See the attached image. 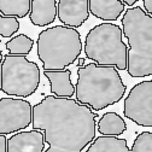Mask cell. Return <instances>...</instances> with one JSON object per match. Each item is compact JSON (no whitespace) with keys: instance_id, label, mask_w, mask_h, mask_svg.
<instances>
[{"instance_id":"obj_17","label":"cell","mask_w":152,"mask_h":152,"mask_svg":"<svg viewBox=\"0 0 152 152\" xmlns=\"http://www.w3.org/2000/svg\"><path fill=\"white\" fill-rule=\"evenodd\" d=\"M33 46H34V40L31 37L27 36L26 34H18L17 36H13L11 40H9L5 44V47L9 51V53L17 56L29 54Z\"/></svg>"},{"instance_id":"obj_8","label":"cell","mask_w":152,"mask_h":152,"mask_svg":"<svg viewBox=\"0 0 152 152\" xmlns=\"http://www.w3.org/2000/svg\"><path fill=\"white\" fill-rule=\"evenodd\" d=\"M33 106L26 99H0V134H11L28 128L31 124Z\"/></svg>"},{"instance_id":"obj_3","label":"cell","mask_w":152,"mask_h":152,"mask_svg":"<svg viewBox=\"0 0 152 152\" xmlns=\"http://www.w3.org/2000/svg\"><path fill=\"white\" fill-rule=\"evenodd\" d=\"M122 34L128 40L127 71L132 77L152 75V16L142 7H129L122 17Z\"/></svg>"},{"instance_id":"obj_24","label":"cell","mask_w":152,"mask_h":152,"mask_svg":"<svg viewBox=\"0 0 152 152\" xmlns=\"http://www.w3.org/2000/svg\"><path fill=\"white\" fill-rule=\"evenodd\" d=\"M1 62H3V53L0 51V70H1Z\"/></svg>"},{"instance_id":"obj_20","label":"cell","mask_w":152,"mask_h":152,"mask_svg":"<svg viewBox=\"0 0 152 152\" xmlns=\"http://www.w3.org/2000/svg\"><path fill=\"white\" fill-rule=\"evenodd\" d=\"M7 151V139L4 134H0V152Z\"/></svg>"},{"instance_id":"obj_13","label":"cell","mask_w":152,"mask_h":152,"mask_svg":"<svg viewBox=\"0 0 152 152\" xmlns=\"http://www.w3.org/2000/svg\"><path fill=\"white\" fill-rule=\"evenodd\" d=\"M57 17L56 0H31L29 18L36 27H46L54 22Z\"/></svg>"},{"instance_id":"obj_7","label":"cell","mask_w":152,"mask_h":152,"mask_svg":"<svg viewBox=\"0 0 152 152\" xmlns=\"http://www.w3.org/2000/svg\"><path fill=\"white\" fill-rule=\"evenodd\" d=\"M123 113L127 118L142 127H152V81L137 83L124 99Z\"/></svg>"},{"instance_id":"obj_4","label":"cell","mask_w":152,"mask_h":152,"mask_svg":"<svg viewBox=\"0 0 152 152\" xmlns=\"http://www.w3.org/2000/svg\"><path fill=\"white\" fill-rule=\"evenodd\" d=\"M36 46L44 70H63L74 64L82 52L80 33L66 26L42 30L37 36Z\"/></svg>"},{"instance_id":"obj_18","label":"cell","mask_w":152,"mask_h":152,"mask_svg":"<svg viewBox=\"0 0 152 152\" xmlns=\"http://www.w3.org/2000/svg\"><path fill=\"white\" fill-rule=\"evenodd\" d=\"M20 29V22L17 17L0 15V36L11 37Z\"/></svg>"},{"instance_id":"obj_11","label":"cell","mask_w":152,"mask_h":152,"mask_svg":"<svg viewBox=\"0 0 152 152\" xmlns=\"http://www.w3.org/2000/svg\"><path fill=\"white\" fill-rule=\"evenodd\" d=\"M44 75L50 81L51 93L53 96L71 98L75 94V86L71 82V71L66 68L63 70H44Z\"/></svg>"},{"instance_id":"obj_10","label":"cell","mask_w":152,"mask_h":152,"mask_svg":"<svg viewBox=\"0 0 152 152\" xmlns=\"http://www.w3.org/2000/svg\"><path fill=\"white\" fill-rule=\"evenodd\" d=\"M45 151V137L40 129L23 130L7 139V152H42Z\"/></svg>"},{"instance_id":"obj_19","label":"cell","mask_w":152,"mask_h":152,"mask_svg":"<svg viewBox=\"0 0 152 152\" xmlns=\"http://www.w3.org/2000/svg\"><path fill=\"white\" fill-rule=\"evenodd\" d=\"M133 152H152V133L142 132L135 138L133 146L130 147Z\"/></svg>"},{"instance_id":"obj_6","label":"cell","mask_w":152,"mask_h":152,"mask_svg":"<svg viewBox=\"0 0 152 152\" xmlns=\"http://www.w3.org/2000/svg\"><path fill=\"white\" fill-rule=\"evenodd\" d=\"M40 85V69L26 56L6 54L3 57L0 70V89L17 98L34 94Z\"/></svg>"},{"instance_id":"obj_9","label":"cell","mask_w":152,"mask_h":152,"mask_svg":"<svg viewBox=\"0 0 152 152\" xmlns=\"http://www.w3.org/2000/svg\"><path fill=\"white\" fill-rule=\"evenodd\" d=\"M57 17L63 26L81 27L89 17L88 0H59L57 3Z\"/></svg>"},{"instance_id":"obj_15","label":"cell","mask_w":152,"mask_h":152,"mask_svg":"<svg viewBox=\"0 0 152 152\" xmlns=\"http://www.w3.org/2000/svg\"><path fill=\"white\" fill-rule=\"evenodd\" d=\"M97 129L102 135H115L118 137L127 130L124 120L116 112H106L100 117L97 123Z\"/></svg>"},{"instance_id":"obj_12","label":"cell","mask_w":152,"mask_h":152,"mask_svg":"<svg viewBox=\"0 0 152 152\" xmlns=\"http://www.w3.org/2000/svg\"><path fill=\"white\" fill-rule=\"evenodd\" d=\"M89 13L105 22L117 21L124 12L126 5L121 0H88Z\"/></svg>"},{"instance_id":"obj_16","label":"cell","mask_w":152,"mask_h":152,"mask_svg":"<svg viewBox=\"0 0 152 152\" xmlns=\"http://www.w3.org/2000/svg\"><path fill=\"white\" fill-rule=\"evenodd\" d=\"M31 0H0V13L23 18L30 12Z\"/></svg>"},{"instance_id":"obj_5","label":"cell","mask_w":152,"mask_h":152,"mask_svg":"<svg viewBox=\"0 0 152 152\" xmlns=\"http://www.w3.org/2000/svg\"><path fill=\"white\" fill-rule=\"evenodd\" d=\"M122 37V29L117 24L100 23L88 31L85 40V54L99 65H111L117 70H126L128 46Z\"/></svg>"},{"instance_id":"obj_23","label":"cell","mask_w":152,"mask_h":152,"mask_svg":"<svg viewBox=\"0 0 152 152\" xmlns=\"http://www.w3.org/2000/svg\"><path fill=\"white\" fill-rule=\"evenodd\" d=\"M83 64H85V58H80L79 59V68L80 66H83Z\"/></svg>"},{"instance_id":"obj_1","label":"cell","mask_w":152,"mask_h":152,"mask_svg":"<svg viewBox=\"0 0 152 152\" xmlns=\"http://www.w3.org/2000/svg\"><path fill=\"white\" fill-rule=\"evenodd\" d=\"M97 117L75 99L47 96L33 106L31 126L44 132L46 152H81L96 138Z\"/></svg>"},{"instance_id":"obj_21","label":"cell","mask_w":152,"mask_h":152,"mask_svg":"<svg viewBox=\"0 0 152 152\" xmlns=\"http://www.w3.org/2000/svg\"><path fill=\"white\" fill-rule=\"evenodd\" d=\"M144 1V11L152 16V0H142Z\"/></svg>"},{"instance_id":"obj_2","label":"cell","mask_w":152,"mask_h":152,"mask_svg":"<svg viewBox=\"0 0 152 152\" xmlns=\"http://www.w3.org/2000/svg\"><path fill=\"white\" fill-rule=\"evenodd\" d=\"M126 85L115 66L88 63L77 70L75 86L76 100L100 111L118 103L126 94Z\"/></svg>"},{"instance_id":"obj_22","label":"cell","mask_w":152,"mask_h":152,"mask_svg":"<svg viewBox=\"0 0 152 152\" xmlns=\"http://www.w3.org/2000/svg\"><path fill=\"white\" fill-rule=\"evenodd\" d=\"M121 1L124 4V5H128V6H133V5H135L138 1H139V0H121Z\"/></svg>"},{"instance_id":"obj_14","label":"cell","mask_w":152,"mask_h":152,"mask_svg":"<svg viewBox=\"0 0 152 152\" xmlns=\"http://www.w3.org/2000/svg\"><path fill=\"white\" fill-rule=\"evenodd\" d=\"M88 152H128L130 148L128 147L127 140L117 138L115 135H100L94 138L88 147H86Z\"/></svg>"}]
</instances>
